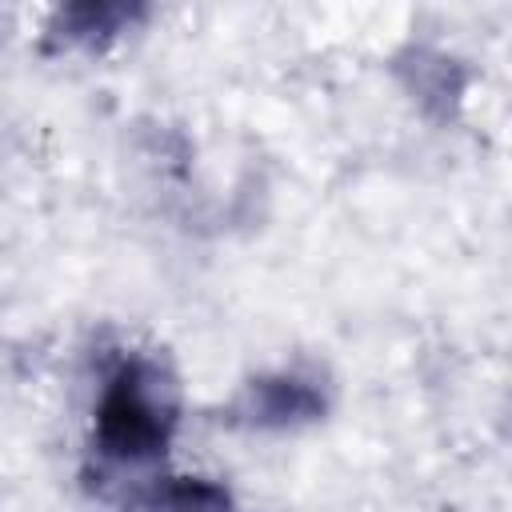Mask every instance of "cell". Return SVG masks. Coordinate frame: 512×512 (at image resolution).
Returning <instances> with one entry per match:
<instances>
[{
	"label": "cell",
	"mask_w": 512,
	"mask_h": 512,
	"mask_svg": "<svg viewBox=\"0 0 512 512\" xmlns=\"http://www.w3.org/2000/svg\"><path fill=\"white\" fill-rule=\"evenodd\" d=\"M144 512H232V496L212 480L172 476L148 492Z\"/></svg>",
	"instance_id": "obj_3"
},
{
	"label": "cell",
	"mask_w": 512,
	"mask_h": 512,
	"mask_svg": "<svg viewBox=\"0 0 512 512\" xmlns=\"http://www.w3.org/2000/svg\"><path fill=\"white\" fill-rule=\"evenodd\" d=\"M124 20H128V8H116V4H76V8H64V28H68V36H76V40L108 36V32H116Z\"/></svg>",
	"instance_id": "obj_4"
},
{
	"label": "cell",
	"mask_w": 512,
	"mask_h": 512,
	"mask_svg": "<svg viewBox=\"0 0 512 512\" xmlns=\"http://www.w3.org/2000/svg\"><path fill=\"white\" fill-rule=\"evenodd\" d=\"M320 408V392L296 376H268L244 392V416L256 424H300L320 416Z\"/></svg>",
	"instance_id": "obj_2"
},
{
	"label": "cell",
	"mask_w": 512,
	"mask_h": 512,
	"mask_svg": "<svg viewBox=\"0 0 512 512\" xmlns=\"http://www.w3.org/2000/svg\"><path fill=\"white\" fill-rule=\"evenodd\" d=\"M176 428V388L148 356L112 368L96 400V448L116 464H140L164 452Z\"/></svg>",
	"instance_id": "obj_1"
}]
</instances>
